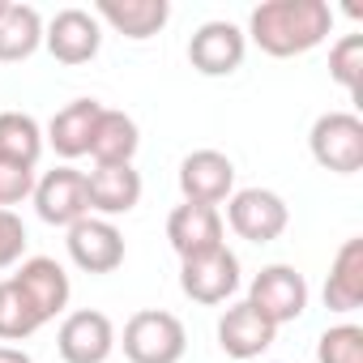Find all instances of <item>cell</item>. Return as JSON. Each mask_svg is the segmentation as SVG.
Here are the masks:
<instances>
[{
  "mask_svg": "<svg viewBox=\"0 0 363 363\" xmlns=\"http://www.w3.org/2000/svg\"><path fill=\"white\" fill-rule=\"evenodd\" d=\"M43 48L60 65H90L103 48V22L90 9H60L43 26Z\"/></svg>",
  "mask_w": 363,
  "mask_h": 363,
  "instance_id": "11",
  "label": "cell"
},
{
  "mask_svg": "<svg viewBox=\"0 0 363 363\" xmlns=\"http://www.w3.org/2000/svg\"><path fill=\"white\" fill-rule=\"evenodd\" d=\"M35 167H18V162H0V210H13L35 193Z\"/></svg>",
  "mask_w": 363,
  "mask_h": 363,
  "instance_id": "26",
  "label": "cell"
},
{
  "mask_svg": "<svg viewBox=\"0 0 363 363\" xmlns=\"http://www.w3.org/2000/svg\"><path fill=\"white\" fill-rule=\"evenodd\" d=\"M244 52H248V39L235 22H206L189 39V65L201 77H231L244 65Z\"/></svg>",
  "mask_w": 363,
  "mask_h": 363,
  "instance_id": "12",
  "label": "cell"
},
{
  "mask_svg": "<svg viewBox=\"0 0 363 363\" xmlns=\"http://www.w3.org/2000/svg\"><path fill=\"white\" fill-rule=\"evenodd\" d=\"M329 77L354 99L359 94V77H363V35H342L329 48Z\"/></svg>",
  "mask_w": 363,
  "mask_h": 363,
  "instance_id": "25",
  "label": "cell"
},
{
  "mask_svg": "<svg viewBox=\"0 0 363 363\" xmlns=\"http://www.w3.org/2000/svg\"><path fill=\"white\" fill-rule=\"evenodd\" d=\"M13 282L26 291V299L35 303V312H39L43 320H56V316L69 308L73 282H69L65 265H60V261H52V257H26V261L18 265Z\"/></svg>",
  "mask_w": 363,
  "mask_h": 363,
  "instance_id": "15",
  "label": "cell"
},
{
  "mask_svg": "<svg viewBox=\"0 0 363 363\" xmlns=\"http://www.w3.org/2000/svg\"><path fill=\"white\" fill-rule=\"evenodd\" d=\"M35 214L48 223V227H73L90 214V201H86V171L77 167H56V171H43L35 179Z\"/></svg>",
  "mask_w": 363,
  "mask_h": 363,
  "instance_id": "7",
  "label": "cell"
},
{
  "mask_svg": "<svg viewBox=\"0 0 363 363\" xmlns=\"http://www.w3.org/2000/svg\"><path fill=\"white\" fill-rule=\"evenodd\" d=\"M223 231H227V223H223V214L214 206L184 201V206H175L167 214V240H171V248H175L179 261L223 248Z\"/></svg>",
  "mask_w": 363,
  "mask_h": 363,
  "instance_id": "13",
  "label": "cell"
},
{
  "mask_svg": "<svg viewBox=\"0 0 363 363\" xmlns=\"http://www.w3.org/2000/svg\"><path fill=\"white\" fill-rule=\"evenodd\" d=\"M248 303L274 325H291L308 312V278L295 265H265L252 282H248Z\"/></svg>",
  "mask_w": 363,
  "mask_h": 363,
  "instance_id": "4",
  "label": "cell"
},
{
  "mask_svg": "<svg viewBox=\"0 0 363 363\" xmlns=\"http://www.w3.org/2000/svg\"><path fill=\"white\" fill-rule=\"evenodd\" d=\"M179 291H184L193 303H206V308L227 303L240 291V257L223 244L214 252L179 261Z\"/></svg>",
  "mask_w": 363,
  "mask_h": 363,
  "instance_id": "6",
  "label": "cell"
},
{
  "mask_svg": "<svg viewBox=\"0 0 363 363\" xmlns=\"http://www.w3.org/2000/svg\"><path fill=\"white\" fill-rule=\"evenodd\" d=\"M65 235H69V240H65L69 261H73L82 274H116V269L124 265V235H120L116 223L86 214V218L73 223Z\"/></svg>",
  "mask_w": 363,
  "mask_h": 363,
  "instance_id": "8",
  "label": "cell"
},
{
  "mask_svg": "<svg viewBox=\"0 0 363 363\" xmlns=\"http://www.w3.org/2000/svg\"><path fill=\"white\" fill-rule=\"evenodd\" d=\"M43 128L26 111H0V162L18 167H39L43 158Z\"/></svg>",
  "mask_w": 363,
  "mask_h": 363,
  "instance_id": "22",
  "label": "cell"
},
{
  "mask_svg": "<svg viewBox=\"0 0 363 363\" xmlns=\"http://www.w3.org/2000/svg\"><path fill=\"white\" fill-rule=\"evenodd\" d=\"M48 320L35 312V303L26 299V291L5 278L0 282V342H26L30 333H39Z\"/></svg>",
  "mask_w": 363,
  "mask_h": 363,
  "instance_id": "23",
  "label": "cell"
},
{
  "mask_svg": "<svg viewBox=\"0 0 363 363\" xmlns=\"http://www.w3.org/2000/svg\"><path fill=\"white\" fill-rule=\"evenodd\" d=\"M274 337H278V329H274L248 299H244V303H231V308L218 316V346H223L227 359H240V363L261 359V354L274 346Z\"/></svg>",
  "mask_w": 363,
  "mask_h": 363,
  "instance_id": "14",
  "label": "cell"
},
{
  "mask_svg": "<svg viewBox=\"0 0 363 363\" xmlns=\"http://www.w3.org/2000/svg\"><path fill=\"white\" fill-rule=\"evenodd\" d=\"M316 363H363V329L342 320L316 337Z\"/></svg>",
  "mask_w": 363,
  "mask_h": 363,
  "instance_id": "24",
  "label": "cell"
},
{
  "mask_svg": "<svg viewBox=\"0 0 363 363\" xmlns=\"http://www.w3.org/2000/svg\"><path fill=\"white\" fill-rule=\"evenodd\" d=\"M0 363H35L22 346H0Z\"/></svg>",
  "mask_w": 363,
  "mask_h": 363,
  "instance_id": "28",
  "label": "cell"
},
{
  "mask_svg": "<svg viewBox=\"0 0 363 363\" xmlns=\"http://www.w3.org/2000/svg\"><path fill=\"white\" fill-rule=\"evenodd\" d=\"M99 116H103V103H99V99H73L69 107H60V111L52 116L43 141H48L65 162H73V158L90 154V137H94Z\"/></svg>",
  "mask_w": 363,
  "mask_h": 363,
  "instance_id": "18",
  "label": "cell"
},
{
  "mask_svg": "<svg viewBox=\"0 0 363 363\" xmlns=\"http://www.w3.org/2000/svg\"><path fill=\"white\" fill-rule=\"evenodd\" d=\"M333 30V9L325 0H265L248 13V35L265 56L291 60L320 48Z\"/></svg>",
  "mask_w": 363,
  "mask_h": 363,
  "instance_id": "1",
  "label": "cell"
},
{
  "mask_svg": "<svg viewBox=\"0 0 363 363\" xmlns=\"http://www.w3.org/2000/svg\"><path fill=\"white\" fill-rule=\"evenodd\" d=\"M26 223L13 210H0V269H13L26 257Z\"/></svg>",
  "mask_w": 363,
  "mask_h": 363,
  "instance_id": "27",
  "label": "cell"
},
{
  "mask_svg": "<svg viewBox=\"0 0 363 363\" xmlns=\"http://www.w3.org/2000/svg\"><path fill=\"white\" fill-rule=\"evenodd\" d=\"M227 223L248 244H274L286 231L291 210L274 189H240L227 197Z\"/></svg>",
  "mask_w": 363,
  "mask_h": 363,
  "instance_id": "5",
  "label": "cell"
},
{
  "mask_svg": "<svg viewBox=\"0 0 363 363\" xmlns=\"http://www.w3.org/2000/svg\"><path fill=\"white\" fill-rule=\"evenodd\" d=\"M141 150V128L133 116L116 111V107H103L99 124H94V137H90V158L94 167H133Z\"/></svg>",
  "mask_w": 363,
  "mask_h": 363,
  "instance_id": "19",
  "label": "cell"
},
{
  "mask_svg": "<svg viewBox=\"0 0 363 363\" xmlns=\"http://www.w3.org/2000/svg\"><path fill=\"white\" fill-rule=\"evenodd\" d=\"M86 201H90V214L107 218V223L137 210V201H141L137 167H94L86 175Z\"/></svg>",
  "mask_w": 363,
  "mask_h": 363,
  "instance_id": "16",
  "label": "cell"
},
{
  "mask_svg": "<svg viewBox=\"0 0 363 363\" xmlns=\"http://www.w3.org/2000/svg\"><path fill=\"white\" fill-rule=\"evenodd\" d=\"M56 350L65 363H107L116 350V325L99 308H77L60 320Z\"/></svg>",
  "mask_w": 363,
  "mask_h": 363,
  "instance_id": "9",
  "label": "cell"
},
{
  "mask_svg": "<svg viewBox=\"0 0 363 363\" xmlns=\"http://www.w3.org/2000/svg\"><path fill=\"white\" fill-rule=\"evenodd\" d=\"M43 48V18L35 5H13L5 18H0V65H18V60H30L35 52Z\"/></svg>",
  "mask_w": 363,
  "mask_h": 363,
  "instance_id": "21",
  "label": "cell"
},
{
  "mask_svg": "<svg viewBox=\"0 0 363 363\" xmlns=\"http://www.w3.org/2000/svg\"><path fill=\"white\" fill-rule=\"evenodd\" d=\"M94 18L107 22L116 35H124L133 43H145L171 22V5L167 0H99Z\"/></svg>",
  "mask_w": 363,
  "mask_h": 363,
  "instance_id": "17",
  "label": "cell"
},
{
  "mask_svg": "<svg viewBox=\"0 0 363 363\" xmlns=\"http://www.w3.org/2000/svg\"><path fill=\"white\" fill-rule=\"evenodd\" d=\"M179 193L193 206H223L235 193V162L223 150H193L179 162Z\"/></svg>",
  "mask_w": 363,
  "mask_h": 363,
  "instance_id": "10",
  "label": "cell"
},
{
  "mask_svg": "<svg viewBox=\"0 0 363 363\" xmlns=\"http://www.w3.org/2000/svg\"><path fill=\"white\" fill-rule=\"evenodd\" d=\"M5 9H9V0H0V18H5Z\"/></svg>",
  "mask_w": 363,
  "mask_h": 363,
  "instance_id": "29",
  "label": "cell"
},
{
  "mask_svg": "<svg viewBox=\"0 0 363 363\" xmlns=\"http://www.w3.org/2000/svg\"><path fill=\"white\" fill-rule=\"evenodd\" d=\"M363 303V240H346L329 265V278H325V308L329 312H359Z\"/></svg>",
  "mask_w": 363,
  "mask_h": 363,
  "instance_id": "20",
  "label": "cell"
},
{
  "mask_svg": "<svg viewBox=\"0 0 363 363\" xmlns=\"http://www.w3.org/2000/svg\"><path fill=\"white\" fill-rule=\"evenodd\" d=\"M124 359L128 363H179L189 350L184 320L162 308H141L124 325Z\"/></svg>",
  "mask_w": 363,
  "mask_h": 363,
  "instance_id": "2",
  "label": "cell"
},
{
  "mask_svg": "<svg viewBox=\"0 0 363 363\" xmlns=\"http://www.w3.org/2000/svg\"><path fill=\"white\" fill-rule=\"evenodd\" d=\"M308 150H312L316 167H325L333 175L363 171V120L354 111H325V116H316V124L308 133Z\"/></svg>",
  "mask_w": 363,
  "mask_h": 363,
  "instance_id": "3",
  "label": "cell"
}]
</instances>
